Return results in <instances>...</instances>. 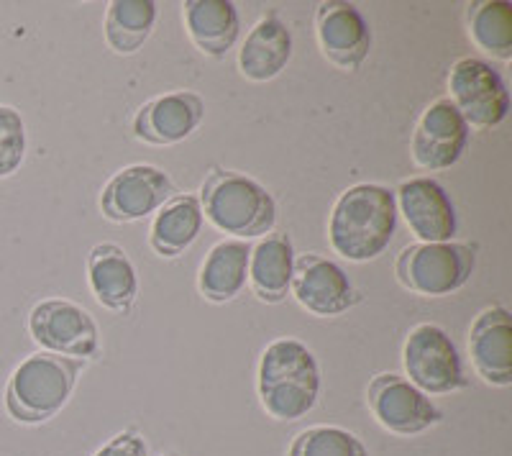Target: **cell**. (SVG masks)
I'll return each instance as SVG.
<instances>
[{"mask_svg": "<svg viewBox=\"0 0 512 456\" xmlns=\"http://www.w3.org/2000/svg\"><path fill=\"white\" fill-rule=\"evenodd\" d=\"M29 334L41 351L70 359H98L100 331L95 318L82 305L67 298H47L29 313Z\"/></svg>", "mask_w": 512, "mask_h": 456, "instance_id": "7", "label": "cell"}, {"mask_svg": "<svg viewBox=\"0 0 512 456\" xmlns=\"http://www.w3.org/2000/svg\"><path fill=\"white\" fill-rule=\"evenodd\" d=\"M26 159V123L13 106H0V180L16 175Z\"/></svg>", "mask_w": 512, "mask_h": 456, "instance_id": "26", "label": "cell"}, {"mask_svg": "<svg viewBox=\"0 0 512 456\" xmlns=\"http://www.w3.org/2000/svg\"><path fill=\"white\" fill-rule=\"evenodd\" d=\"M205 118V100L192 90H172L146 100L136 111L134 136L152 147H175L198 131Z\"/></svg>", "mask_w": 512, "mask_h": 456, "instance_id": "14", "label": "cell"}, {"mask_svg": "<svg viewBox=\"0 0 512 456\" xmlns=\"http://www.w3.org/2000/svg\"><path fill=\"white\" fill-rule=\"evenodd\" d=\"M251 244L239 239L218 241L198 269V293L208 303H231L249 280Z\"/></svg>", "mask_w": 512, "mask_h": 456, "instance_id": "20", "label": "cell"}, {"mask_svg": "<svg viewBox=\"0 0 512 456\" xmlns=\"http://www.w3.org/2000/svg\"><path fill=\"white\" fill-rule=\"evenodd\" d=\"M182 21L192 47L213 59L226 57L241 31V18L231 0H187Z\"/></svg>", "mask_w": 512, "mask_h": 456, "instance_id": "18", "label": "cell"}, {"mask_svg": "<svg viewBox=\"0 0 512 456\" xmlns=\"http://www.w3.org/2000/svg\"><path fill=\"white\" fill-rule=\"evenodd\" d=\"M290 293L308 313L320 318H336L356 305V290L349 275L333 259L320 254L295 257Z\"/></svg>", "mask_w": 512, "mask_h": 456, "instance_id": "13", "label": "cell"}, {"mask_svg": "<svg viewBox=\"0 0 512 456\" xmlns=\"http://www.w3.org/2000/svg\"><path fill=\"white\" fill-rule=\"evenodd\" d=\"M88 285L93 298L111 313H131L139 295V275L126 249L113 241L93 246L88 254Z\"/></svg>", "mask_w": 512, "mask_h": 456, "instance_id": "17", "label": "cell"}, {"mask_svg": "<svg viewBox=\"0 0 512 456\" xmlns=\"http://www.w3.org/2000/svg\"><path fill=\"white\" fill-rule=\"evenodd\" d=\"M154 0H113L105 11V41L116 54H134L144 47L157 24Z\"/></svg>", "mask_w": 512, "mask_h": 456, "instance_id": "23", "label": "cell"}, {"mask_svg": "<svg viewBox=\"0 0 512 456\" xmlns=\"http://www.w3.org/2000/svg\"><path fill=\"white\" fill-rule=\"evenodd\" d=\"M397 213H402L410 234L420 244H443L454 241L456 208L446 190L431 177H410L395 190Z\"/></svg>", "mask_w": 512, "mask_h": 456, "instance_id": "15", "label": "cell"}, {"mask_svg": "<svg viewBox=\"0 0 512 456\" xmlns=\"http://www.w3.org/2000/svg\"><path fill=\"white\" fill-rule=\"evenodd\" d=\"M477 267L474 246L461 241L405 246L397 254L395 275L405 290L423 298H446L472 280Z\"/></svg>", "mask_w": 512, "mask_h": 456, "instance_id": "5", "label": "cell"}, {"mask_svg": "<svg viewBox=\"0 0 512 456\" xmlns=\"http://www.w3.org/2000/svg\"><path fill=\"white\" fill-rule=\"evenodd\" d=\"M295 272V246L287 234H267L251 246L249 287L256 300L277 305L287 300Z\"/></svg>", "mask_w": 512, "mask_h": 456, "instance_id": "19", "label": "cell"}, {"mask_svg": "<svg viewBox=\"0 0 512 456\" xmlns=\"http://www.w3.org/2000/svg\"><path fill=\"white\" fill-rule=\"evenodd\" d=\"M402 367L410 385L431 395H448L469 385L459 349L436 323H420L402 346Z\"/></svg>", "mask_w": 512, "mask_h": 456, "instance_id": "6", "label": "cell"}, {"mask_svg": "<svg viewBox=\"0 0 512 456\" xmlns=\"http://www.w3.org/2000/svg\"><path fill=\"white\" fill-rule=\"evenodd\" d=\"M315 39L333 67L356 72L372 52V29L354 3L326 0L315 11Z\"/></svg>", "mask_w": 512, "mask_h": 456, "instance_id": "11", "label": "cell"}, {"mask_svg": "<svg viewBox=\"0 0 512 456\" xmlns=\"http://www.w3.org/2000/svg\"><path fill=\"white\" fill-rule=\"evenodd\" d=\"M469 359L487 385H512V316L505 305H489L469 331Z\"/></svg>", "mask_w": 512, "mask_h": 456, "instance_id": "16", "label": "cell"}, {"mask_svg": "<svg viewBox=\"0 0 512 456\" xmlns=\"http://www.w3.org/2000/svg\"><path fill=\"white\" fill-rule=\"evenodd\" d=\"M172 193L167 172L152 164H128L105 182L100 213L113 223H134L157 213Z\"/></svg>", "mask_w": 512, "mask_h": 456, "instance_id": "10", "label": "cell"}, {"mask_svg": "<svg viewBox=\"0 0 512 456\" xmlns=\"http://www.w3.org/2000/svg\"><path fill=\"white\" fill-rule=\"evenodd\" d=\"M448 100L469 129L489 131L510 113V93L497 70L479 57L456 59L448 72Z\"/></svg>", "mask_w": 512, "mask_h": 456, "instance_id": "8", "label": "cell"}, {"mask_svg": "<svg viewBox=\"0 0 512 456\" xmlns=\"http://www.w3.org/2000/svg\"><path fill=\"white\" fill-rule=\"evenodd\" d=\"M256 395L274 421H300L320 395V367L313 351L297 339H277L256 367Z\"/></svg>", "mask_w": 512, "mask_h": 456, "instance_id": "2", "label": "cell"}, {"mask_svg": "<svg viewBox=\"0 0 512 456\" xmlns=\"http://www.w3.org/2000/svg\"><path fill=\"white\" fill-rule=\"evenodd\" d=\"M203 211L198 195H172L167 203L154 213L149 228V246L164 259H175L185 254L203 231Z\"/></svg>", "mask_w": 512, "mask_h": 456, "instance_id": "22", "label": "cell"}, {"mask_svg": "<svg viewBox=\"0 0 512 456\" xmlns=\"http://www.w3.org/2000/svg\"><path fill=\"white\" fill-rule=\"evenodd\" d=\"M292 59V34L277 16L262 18L246 34L239 49V70L251 82H269L282 75Z\"/></svg>", "mask_w": 512, "mask_h": 456, "instance_id": "21", "label": "cell"}, {"mask_svg": "<svg viewBox=\"0 0 512 456\" xmlns=\"http://www.w3.org/2000/svg\"><path fill=\"white\" fill-rule=\"evenodd\" d=\"M469 126L448 98L436 100L418 118L410 141L413 162L425 172L454 167L469 147Z\"/></svg>", "mask_w": 512, "mask_h": 456, "instance_id": "12", "label": "cell"}, {"mask_svg": "<svg viewBox=\"0 0 512 456\" xmlns=\"http://www.w3.org/2000/svg\"><path fill=\"white\" fill-rule=\"evenodd\" d=\"M287 456H369V451L346 428L310 426L292 439Z\"/></svg>", "mask_w": 512, "mask_h": 456, "instance_id": "25", "label": "cell"}, {"mask_svg": "<svg viewBox=\"0 0 512 456\" xmlns=\"http://www.w3.org/2000/svg\"><path fill=\"white\" fill-rule=\"evenodd\" d=\"M469 36L492 59H512V6L507 0H479L466 13Z\"/></svg>", "mask_w": 512, "mask_h": 456, "instance_id": "24", "label": "cell"}, {"mask_svg": "<svg viewBox=\"0 0 512 456\" xmlns=\"http://www.w3.org/2000/svg\"><path fill=\"white\" fill-rule=\"evenodd\" d=\"M93 456H149V446L141 433L121 431L108 444L100 446Z\"/></svg>", "mask_w": 512, "mask_h": 456, "instance_id": "27", "label": "cell"}, {"mask_svg": "<svg viewBox=\"0 0 512 456\" xmlns=\"http://www.w3.org/2000/svg\"><path fill=\"white\" fill-rule=\"evenodd\" d=\"M367 405L379 426L397 436H418L443 418L425 392L395 372H382L369 382Z\"/></svg>", "mask_w": 512, "mask_h": 456, "instance_id": "9", "label": "cell"}, {"mask_svg": "<svg viewBox=\"0 0 512 456\" xmlns=\"http://www.w3.org/2000/svg\"><path fill=\"white\" fill-rule=\"evenodd\" d=\"M85 362L36 351L18 364L6 382L3 405L16 423L39 426L57 416L75 392Z\"/></svg>", "mask_w": 512, "mask_h": 456, "instance_id": "3", "label": "cell"}, {"mask_svg": "<svg viewBox=\"0 0 512 456\" xmlns=\"http://www.w3.org/2000/svg\"><path fill=\"white\" fill-rule=\"evenodd\" d=\"M395 190L359 182L338 195L328 218V241L338 257L372 262L387 252L397 228Z\"/></svg>", "mask_w": 512, "mask_h": 456, "instance_id": "1", "label": "cell"}, {"mask_svg": "<svg viewBox=\"0 0 512 456\" xmlns=\"http://www.w3.org/2000/svg\"><path fill=\"white\" fill-rule=\"evenodd\" d=\"M198 200L205 221L231 239H262L272 234L277 223V203L272 193L262 182L241 172L210 170Z\"/></svg>", "mask_w": 512, "mask_h": 456, "instance_id": "4", "label": "cell"}]
</instances>
